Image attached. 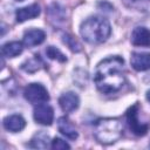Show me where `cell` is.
<instances>
[{
  "instance_id": "6",
  "label": "cell",
  "mask_w": 150,
  "mask_h": 150,
  "mask_svg": "<svg viewBox=\"0 0 150 150\" xmlns=\"http://www.w3.org/2000/svg\"><path fill=\"white\" fill-rule=\"evenodd\" d=\"M34 120L42 125H50L54 120V110L50 105L40 103L34 108Z\"/></svg>"
},
{
  "instance_id": "13",
  "label": "cell",
  "mask_w": 150,
  "mask_h": 150,
  "mask_svg": "<svg viewBox=\"0 0 150 150\" xmlns=\"http://www.w3.org/2000/svg\"><path fill=\"white\" fill-rule=\"evenodd\" d=\"M4 128L11 132H19L26 127V121L21 115H11L4 118Z\"/></svg>"
},
{
  "instance_id": "20",
  "label": "cell",
  "mask_w": 150,
  "mask_h": 150,
  "mask_svg": "<svg viewBox=\"0 0 150 150\" xmlns=\"http://www.w3.org/2000/svg\"><path fill=\"white\" fill-rule=\"evenodd\" d=\"M54 150H62V149H69L70 148V145L66 142V141H63V139H61V138H59V137H55L53 141H52V145H50Z\"/></svg>"
},
{
  "instance_id": "12",
  "label": "cell",
  "mask_w": 150,
  "mask_h": 150,
  "mask_svg": "<svg viewBox=\"0 0 150 150\" xmlns=\"http://www.w3.org/2000/svg\"><path fill=\"white\" fill-rule=\"evenodd\" d=\"M47 13H48V18H49V21L54 25V26H60L66 20V12H64V8L57 4V2H53L48 9H47Z\"/></svg>"
},
{
  "instance_id": "4",
  "label": "cell",
  "mask_w": 150,
  "mask_h": 150,
  "mask_svg": "<svg viewBox=\"0 0 150 150\" xmlns=\"http://www.w3.org/2000/svg\"><path fill=\"white\" fill-rule=\"evenodd\" d=\"M25 98L32 104L45 103L49 100V95L47 89L41 83H30L23 90Z\"/></svg>"
},
{
  "instance_id": "22",
  "label": "cell",
  "mask_w": 150,
  "mask_h": 150,
  "mask_svg": "<svg viewBox=\"0 0 150 150\" xmlns=\"http://www.w3.org/2000/svg\"><path fill=\"white\" fill-rule=\"evenodd\" d=\"M16 1H23V0H16Z\"/></svg>"
},
{
  "instance_id": "16",
  "label": "cell",
  "mask_w": 150,
  "mask_h": 150,
  "mask_svg": "<svg viewBox=\"0 0 150 150\" xmlns=\"http://www.w3.org/2000/svg\"><path fill=\"white\" fill-rule=\"evenodd\" d=\"M48 144H49L48 134H46L45 131H40L32 138L29 146L35 148V149H46V148H48Z\"/></svg>"
},
{
  "instance_id": "8",
  "label": "cell",
  "mask_w": 150,
  "mask_h": 150,
  "mask_svg": "<svg viewBox=\"0 0 150 150\" xmlns=\"http://www.w3.org/2000/svg\"><path fill=\"white\" fill-rule=\"evenodd\" d=\"M46 39V33L42 29L32 28L25 32L23 34V45L26 47H34L41 45Z\"/></svg>"
},
{
  "instance_id": "17",
  "label": "cell",
  "mask_w": 150,
  "mask_h": 150,
  "mask_svg": "<svg viewBox=\"0 0 150 150\" xmlns=\"http://www.w3.org/2000/svg\"><path fill=\"white\" fill-rule=\"evenodd\" d=\"M41 66H43V61L41 60L40 55L35 54L34 57L25 61L22 64H21V68L27 71V73H35L36 70H39L41 68Z\"/></svg>"
},
{
  "instance_id": "9",
  "label": "cell",
  "mask_w": 150,
  "mask_h": 150,
  "mask_svg": "<svg viewBox=\"0 0 150 150\" xmlns=\"http://www.w3.org/2000/svg\"><path fill=\"white\" fill-rule=\"evenodd\" d=\"M131 43L134 46H150V29L145 27H136L131 33Z\"/></svg>"
},
{
  "instance_id": "21",
  "label": "cell",
  "mask_w": 150,
  "mask_h": 150,
  "mask_svg": "<svg viewBox=\"0 0 150 150\" xmlns=\"http://www.w3.org/2000/svg\"><path fill=\"white\" fill-rule=\"evenodd\" d=\"M146 100L150 102V90H148V93H146Z\"/></svg>"
},
{
  "instance_id": "14",
  "label": "cell",
  "mask_w": 150,
  "mask_h": 150,
  "mask_svg": "<svg viewBox=\"0 0 150 150\" xmlns=\"http://www.w3.org/2000/svg\"><path fill=\"white\" fill-rule=\"evenodd\" d=\"M57 128H59V131L68 139L75 141L79 137V132L76 128L67 117H60L57 120Z\"/></svg>"
},
{
  "instance_id": "10",
  "label": "cell",
  "mask_w": 150,
  "mask_h": 150,
  "mask_svg": "<svg viewBox=\"0 0 150 150\" xmlns=\"http://www.w3.org/2000/svg\"><path fill=\"white\" fill-rule=\"evenodd\" d=\"M132 68L137 71H144L150 69V53H132L130 57Z\"/></svg>"
},
{
  "instance_id": "5",
  "label": "cell",
  "mask_w": 150,
  "mask_h": 150,
  "mask_svg": "<svg viewBox=\"0 0 150 150\" xmlns=\"http://www.w3.org/2000/svg\"><path fill=\"white\" fill-rule=\"evenodd\" d=\"M138 109H139V105L136 103L134 104L131 108H129V110L127 111V122H128V125L130 128V130L137 135V136H144L148 130H149V124L148 123H142L139 122V118H138Z\"/></svg>"
},
{
  "instance_id": "7",
  "label": "cell",
  "mask_w": 150,
  "mask_h": 150,
  "mask_svg": "<svg viewBox=\"0 0 150 150\" xmlns=\"http://www.w3.org/2000/svg\"><path fill=\"white\" fill-rule=\"evenodd\" d=\"M59 104L61 107V109L64 112H73L74 110H76L80 105V98L79 96L73 93V91H68L64 93L60 96L59 98Z\"/></svg>"
},
{
  "instance_id": "3",
  "label": "cell",
  "mask_w": 150,
  "mask_h": 150,
  "mask_svg": "<svg viewBox=\"0 0 150 150\" xmlns=\"http://www.w3.org/2000/svg\"><path fill=\"white\" fill-rule=\"evenodd\" d=\"M123 134V127L117 118H100L94 124V136L101 144H112Z\"/></svg>"
},
{
  "instance_id": "11",
  "label": "cell",
  "mask_w": 150,
  "mask_h": 150,
  "mask_svg": "<svg viewBox=\"0 0 150 150\" xmlns=\"http://www.w3.org/2000/svg\"><path fill=\"white\" fill-rule=\"evenodd\" d=\"M39 15H40V6L38 4H33L29 6L22 7V8H18L15 12V18L18 22H25Z\"/></svg>"
},
{
  "instance_id": "2",
  "label": "cell",
  "mask_w": 150,
  "mask_h": 150,
  "mask_svg": "<svg viewBox=\"0 0 150 150\" xmlns=\"http://www.w3.org/2000/svg\"><path fill=\"white\" fill-rule=\"evenodd\" d=\"M82 38L91 45H98L104 42L111 34V27L109 21L103 16H90L84 20L80 27Z\"/></svg>"
},
{
  "instance_id": "1",
  "label": "cell",
  "mask_w": 150,
  "mask_h": 150,
  "mask_svg": "<svg viewBox=\"0 0 150 150\" xmlns=\"http://www.w3.org/2000/svg\"><path fill=\"white\" fill-rule=\"evenodd\" d=\"M123 66L124 60L120 56H110L101 61L96 66L94 74L96 88L103 94L118 91L125 83Z\"/></svg>"
},
{
  "instance_id": "18",
  "label": "cell",
  "mask_w": 150,
  "mask_h": 150,
  "mask_svg": "<svg viewBox=\"0 0 150 150\" xmlns=\"http://www.w3.org/2000/svg\"><path fill=\"white\" fill-rule=\"evenodd\" d=\"M62 41H63V43H66V46H67L71 52L79 53V52L82 50V47H81L80 42H79L74 36H71L70 34H63Z\"/></svg>"
},
{
  "instance_id": "19",
  "label": "cell",
  "mask_w": 150,
  "mask_h": 150,
  "mask_svg": "<svg viewBox=\"0 0 150 150\" xmlns=\"http://www.w3.org/2000/svg\"><path fill=\"white\" fill-rule=\"evenodd\" d=\"M46 55L49 57V59H53V60H56L59 62H66L67 61V57L64 54H62L56 47L54 46H48L46 48Z\"/></svg>"
},
{
  "instance_id": "15",
  "label": "cell",
  "mask_w": 150,
  "mask_h": 150,
  "mask_svg": "<svg viewBox=\"0 0 150 150\" xmlns=\"http://www.w3.org/2000/svg\"><path fill=\"white\" fill-rule=\"evenodd\" d=\"M22 50H23V46L19 41L7 42L1 47V53H2V56L5 57H15L20 55Z\"/></svg>"
}]
</instances>
